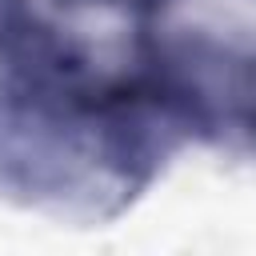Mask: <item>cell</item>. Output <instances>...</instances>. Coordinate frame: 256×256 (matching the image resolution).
<instances>
[{"instance_id":"1","label":"cell","mask_w":256,"mask_h":256,"mask_svg":"<svg viewBox=\"0 0 256 256\" xmlns=\"http://www.w3.org/2000/svg\"><path fill=\"white\" fill-rule=\"evenodd\" d=\"M252 124H256V92H252Z\"/></svg>"}]
</instances>
